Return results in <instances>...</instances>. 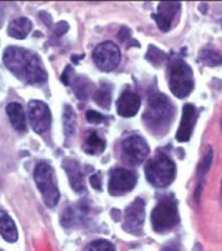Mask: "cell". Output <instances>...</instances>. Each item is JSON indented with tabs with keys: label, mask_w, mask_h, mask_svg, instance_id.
Instances as JSON below:
<instances>
[{
	"label": "cell",
	"mask_w": 222,
	"mask_h": 251,
	"mask_svg": "<svg viewBox=\"0 0 222 251\" xmlns=\"http://www.w3.org/2000/svg\"><path fill=\"white\" fill-rule=\"evenodd\" d=\"M64 128L67 136H73L76 132V113L68 104L64 107Z\"/></svg>",
	"instance_id": "obj_24"
},
{
	"label": "cell",
	"mask_w": 222,
	"mask_h": 251,
	"mask_svg": "<svg viewBox=\"0 0 222 251\" xmlns=\"http://www.w3.org/2000/svg\"><path fill=\"white\" fill-rule=\"evenodd\" d=\"M86 118H87V121H89V122L96 123V125H97V123H102L103 121L106 120L105 116L101 115V113L97 112V111H92V110L87 111Z\"/></svg>",
	"instance_id": "obj_28"
},
{
	"label": "cell",
	"mask_w": 222,
	"mask_h": 251,
	"mask_svg": "<svg viewBox=\"0 0 222 251\" xmlns=\"http://www.w3.org/2000/svg\"><path fill=\"white\" fill-rule=\"evenodd\" d=\"M181 10V5L180 3H169V1H164L158 5V11L156 14L153 15V18L155 19L156 24H158L159 29L161 31H168L172 27L173 22L178 16V14Z\"/></svg>",
	"instance_id": "obj_13"
},
{
	"label": "cell",
	"mask_w": 222,
	"mask_h": 251,
	"mask_svg": "<svg viewBox=\"0 0 222 251\" xmlns=\"http://www.w3.org/2000/svg\"><path fill=\"white\" fill-rule=\"evenodd\" d=\"M199 60L206 66H219V65L222 64V52L212 48H206L200 51Z\"/></svg>",
	"instance_id": "obj_22"
},
{
	"label": "cell",
	"mask_w": 222,
	"mask_h": 251,
	"mask_svg": "<svg viewBox=\"0 0 222 251\" xmlns=\"http://www.w3.org/2000/svg\"><path fill=\"white\" fill-rule=\"evenodd\" d=\"M0 235L8 243H15L18 240V229L15 223L5 210H0Z\"/></svg>",
	"instance_id": "obj_17"
},
{
	"label": "cell",
	"mask_w": 222,
	"mask_h": 251,
	"mask_svg": "<svg viewBox=\"0 0 222 251\" xmlns=\"http://www.w3.org/2000/svg\"><path fill=\"white\" fill-rule=\"evenodd\" d=\"M106 142L105 139L97 134L96 131H89L86 137L85 145H83V150L89 154H99L105 151Z\"/></svg>",
	"instance_id": "obj_20"
},
{
	"label": "cell",
	"mask_w": 222,
	"mask_h": 251,
	"mask_svg": "<svg viewBox=\"0 0 222 251\" xmlns=\"http://www.w3.org/2000/svg\"><path fill=\"white\" fill-rule=\"evenodd\" d=\"M147 59L150 64H153L154 66L159 67L166 62L168 60V56H166V53L163 52L161 50H159L158 48L155 46H149L148 49V53H147Z\"/></svg>",
	"instance_id": "obj_25"
},
{
	"label": "cell",
	"mask_w": 222,
	"mask_h": 251,
	"mask_svg": "<svg viewBox=\"0 0 222 251\" xmlns=\"http://www.w3.org/2000/svg\"><path fill=\"white\" fill-rule=\"evenodd\" d=\"M112 215H114V219L117 220H119V211L117 210V209H114V210H112Z\"/></svg>",
	"instance_id": "obj_35"
},
{
	"label": "cell",
	"mask_w": 222,
	"mask_h": 251,
	"mask_svg": "<svg viewBox=\"0 0 222 251\" xmlns=\"http://www.w3.org/2000/svg\"><path fill=\"white\" fill-rule=\"evenodd\" d=\"M131 38V30L128 27L123 26L121 30H119V34H118V39L122 41V43H126L128 39Z\"/></svg>",
	"instance_id": "obj_32"
},
{
	"label": "cell",
	"mask_w": 222,
	"mask_h": 251,
	"mask_svg": "<svg viewBox=\"0 0 222 251\" xmlns=\"http://www.w3.org/2000/svg\"><path fill=\"white\" fill-rule=\"evenodd\" d=\"M169 87L178 99L189 96L194 88L193 70L182 59H174L169 64Z\"/></svg>",
	"instance_id": "obj_4"
},
{
	"label": "cell",
	"mask_w": 222,
	"mask_h": 251,
	"mask_svg": "<svg viewBox=\"0 0 222 251\" xmlns=\"http://www.w3.org/2000/svg\"><path fill=\"white\" fill-rule=\"evenodd\" d=\"M93 60L97 67L102 71H112L119 65L121 51L112 41L99 44L93 50Z\"/></svg>",
	"instance_id": "obj_7"
},
{
	"label": "cell",
	"mask_w": 222,
	"mask_h": 251,
	"mask_svg": "<svg viewBox=\"0 0 222 251\" xmlns=\"http://www.w3.org/2000/svg\"><path fill=\"white\" fill-rule=\"evenodd\" d=\"M221 199H222V180H221Z\"/></svg>",
	"instance_id": "obj_36"
},
{
	"label": "cell",
	"mask_w": 222,
	"mask_h": 251,
	"mask_svg": "<svg viewBox=\"0 0 222 251\" xmlns=\"http://www.w3.org/2000/svg\"><path fill=\"white\" fill-rule=\"evenodd\" d=\"M36 185L43 195L44 203L48 208H55L59 203L60 192L55 179L54 169L46 162H40L34 171Z\"/></svg>",
	"instance_id": "obj_6"
},
{
	"label": "cell",
	"mask_w": 222,
	"mask_h": 251,
	"mask_svg": "<svg viewBox=\"0 0 222 251\" xmlns=\"http://www.w3.org/2000/svg\"><path fill=\"white\" fill-rule=\"evenodd\" d=\"M32 29V23L30 22L27 18H18V19L13 20L8 27L9 36L15 39H25L29 35V32Z\"/></svg>",
	"instance_id": "obj_19"
},
{
	"label": "cell",
	"mask_w": 222,
	"mask_h": 251,
	"mask_svg": "<svg viewBox=\"0 0 222 251\" xmlns=\"http://www.w3.org/2000/svg\"><path fill=\"white\" fill-rule=\"evenodd\" d=\"M161 251H180L179 248H178L177 244H169V245L164 246Z\"/></svg>",
	"instance_id": "obj_34"
},
{
	"label": "cell",
	"mask_w": 222,
	"mask_h": 251,
	"mask_svg": "<svg viewBox=\"0 0 222 251\" xmlns=\"http://www.w3.org/2000/svg\"><path fill=\"white\" fill-rule=\"evenodd\" d=\"M124 159L132 166H139L149 154V147L144 138L138 134L129 136L122 142Z\"/></svg>",
	"instance_id": "obj_8"
},
{
	"label": "cell",
	"mask_w": 222,
	"mask_h": 251,
	"mask_svg": "<svg viewBox=\"0 0 222 251\" xmlns=\"http://www.w3.org/2000/svg\"><path fill=\"white\" fill-rule=\"evenodd\" d=\"M62 167H64L65 172L68 176L71 188L77 193L85 192V182H83V174L80 164L76 160L66 158L62 163Z\"/></svg>",
	"instance_id": "obj_16"
},
{
	"label": "cell",
	"mask_w": 222,
	"mask_h": 251,
	"mask_svg": "<svg viewBox=\"0 0 222 251\" xmlns=\"http://www.w3.org/2000/svg\"><path fill=\"white\" fill-rule=\"evenodd\" d=\"M29 121L36 133L47 131L51 126V111L47 104L39 100L29 103Z\"/></svg>",
	"instance_id": "obj_11"
},
{
	"label": "cell",
	"mask_w": 222,
	"mask_h": 251,
	"mask_svg": "<svg viewBox=\"0 0 222 251\" xmlns=\"http://www.w3.org/2000/svg\"><path fill=\"white\" fill-rule=\"evenodd\" d=\"M67 30H68V24H67L66 22H60L59 24H56V26H55V34H56L57 36H62L65 32H67Z\"/></svg>",
	"instance_id": "obj_31"
},
{
	"label": "cell",
	"mask_w": 222,
	"mask_h": 251,
	"mask_svg": "<svg viewBox=\"0 0 222 251\" xmlns=\"http://www.w3.org/2000/svg\"><path fill=\"white\" fill-rule=\"evenodd\" d=\"M40 19L43 20L44 23H45L46 25H51V23H52V19H51V16L48 15L47 13H45V11H43V13H40Z\"/></svg>",
	"instance_id": "obj_33"
},
{
	"label": "cell",
	"mask_w": 222,
	"mask_h": 251,
	"mask_svg": "<svg viewBox=\"0 0 222 251\" xmlns=\"http://www.w3.org/2000/svg\"><path fill=\"white\" fill-rule=\"evenodd\" d=\"M152 226L156 232H166L179 224L178 203L173 195H166L158 201L152 211Z\"/></svg>",
	"instance_id": "obj_5"
},
{
	"label": "cell",
	"mask_w": 222,
	"mask_h": 251,
	"mask_svg": "<svg viewBox=\"0 0 222 251\" xmlns=\"http://www.w3.org/2000/svg\"><path fill=\"white\" fill-rule=\"evenodd\" d=\"M136 176L124 168H115L110 174L108 190L111 195L126 194L135 187Z\"/></svg>",
	"instance_id": "obj_10"
},
{
	"label": "cell",
	"mask_w": 222,
	"mask_h": 251,
	"mask_svg": "<svg viewBox=\"0 0 222 251\" xmlns=\"http://www.w3.org/2000/svg\"><path fill=\"white\" fill-rule=\"evenodd\" d=\"M221 24H222V22H221Z\"/></svg>",
	"instance_id": "obj_38"
},
{
	"label": "cell",
	"mask_w": 222,
	"mask_h": 251,
	"mask_svg": "<svg viewBox=\"0 0 222 251\" xmlns=\"http://www.w3.org/2000/svg\"><path fill=\"white\" fill-rule=\"evenodd\" d=\"M72 88L78 100H86L87 97L89 96V94L92 92L93 83H92L87 77L77 76V77L73 78Z\"/></svg>",
	"instance_id": "obj_21"
},
{
	"label": "cell",
	"mask_w": 222,
	"mask_h": 251,
	"mask_svg": "<svg viewBox=\"0 0 222 251\" xmlns=\"http://www.w3.org/2000/svg\"><path fill=\"white\" fill-rule=\"evenodd\" d=\"M94 101L102 108H110L111 102H112V94H111V86L107 83H103L99 90L94 92Z\"/></svg>",
	"instance_id": "obj_23"
},
{
	"label": "cell",
	"mask_w": 222,
	"mask_h": 251,
	"mask_svg": "<svg viewBox=\"0 0 222 251\" xmlns=\"http://www.w3.org/2000/svg\"><path fill=\"white\" fill-rule=\"evenodd\" d=\"M85 251H115L114 246L107 240H96L89 244Z\"/></svg>",
	"instance_id": "obj_27"
},
{
	"label": "cell",
	"mask_w": 222,
	"mask_h": 251,
	"mask_svg": "<svg viewBox=\"0 0 222 251\" xmlns=\"http://www.w3.org/2000/svg\"><path fill=\"white\" fill-rule=\"evenodd\" d=\"M221 128H222V120H221Z\"/></svg>",
	"instance_id": "obj_37"
},
{
	"label": "cell",
	"mask_w": 222,
	"mask_h": 251,
	"mask_svg": "<svg viewBox=\"0 0 222 251\" xmlns=\"http://www.w3.org/2000/svg\"><path fill=\"white\" fill-rule=\"evenodd\" d=\"M89 214V204L85 201H80L70 205L64 214L61 215V225L70 229V227L82 226L85 223H87Z\"/></svg>",
	"instance_id": "obj_12"
},
{
	"label": "cell",
	"mask_w": 222,
	"mask_h": 251,
	"mask_svg": "<svg viewBox=\"0 0 222 251\" xmlns=\"http://www.w3.org/2000/svg\"><path fill=\"white\" fill-rule=\"evenodd\" d=\"M6 113H8V117L14 128L20 132H24L26 129L25 113L22 104L16 103V102H11V103L6 106Z\"/></svg>",
	"instance_id": "obj_18"
},
{
	"label": "cell",
	"mask_w": 222,
	"mask_h": 251,
	"mask_svg": "<svg viewBox=\"0 0 222 251\" xmlns=\"http://www.w3.org/2000/svg\"><path fill=\"white\" fill-rule=\"evenodd\" d=\"M174 112V106L165 95L160 92H153L148 99L143 121L153 133L160 136L165 134L169 129Z\"/></svg>",
	"instance_id": "obj_2"
},
{
	"label": "cell",
	"mask_w": 222,
	"mask_h": 251,
	"mask_svg": "<svg viewBox=\"0 0 222 251\" xmlns=\"http://www.w3.org/2000/svg\"><path fill=\"white\" fill-rule=\"evenodd\" d=\"M211 162H212V148H209L206 152V154H205V157H203L202 162L200 163V167H199V178L201 179L200 182H202L203 176H206L207 172H209L210 167H211Z\"/></svg>",
	"instance_id": "obj_26"
},
{
	"label": "cell",
	"mask_w": 222,
	"mask_h": 251,
	"mask_svg": "<svg viewBox=\"0 0 222 251\" xmlns=\"http://www.w3.org/2000/svg\"><path fill=\"white\" fill-rule=\"evenodd\" d=\"M61 81L64 82V85L68 86L73 81V69L71 66H67L65 69V71L62 73Z\"/></svg>",
	"instance_id": "obj_29"
},
{
	"label": "cell",
	"mask_w": 222,
	"mask_h": 251,
	"mask_svg": "<svg viewBox=\"0 0 222 251\" xmlns=\"http://www.w3.org/2000/svg\"><path fill=\"white\" fill-rule=\"evenodd\" d=\"M145 217V203L143 199L136 198L128 208L126 209L124 214L123 229L128 234L139 235L142 232L143 224H144Z\"/></svg>",
	"instance_id": "obj_9"
},
{
	"label": "cell",
	"mask_w": 222,
	"mask_h": 251,
	"mask_svg": "<svg viewBox=\"0 0 222 251\" xmlns=\"http://www.w3.org/2000/svg\"><path fill=\"white\" fill-rule=\"evenodd\" d=\"M196 118H198V110L191 103H186L182 108L181 122H180L179 129L177 132V139L179 142H187L193 134L194 127H195Z\"/></svg>",
	"instance_id": "obj_14"
},
{
	"label": "cell",
	"mask_w": 222,
	"mask_h": 251,
	"mask_svg": "<svg viewBox=\"0 0 222 251\" xmlns=\"http://www.w3.org/2000/svg\"><path fill=\"white\" fill-rule=\"evenodd\" d=\"M140 108V97L131 91L121 95L117 102V111L122 117H133Z\"/></svg>",
	"instance_id": "obj_15"
},
{
	"label": "cell",
	"mask_w": 222,
	"mask_h": 251,
	"mask_svg": "<svg viewBox=\"0 0 222 251\" xmlns=\"http://www.w3.org/2000/svg\"><path fill=\"white\" fill-rule=\"evenodd\" d=\"M89 182H91L92 188H94V189H97V190L102 189L101 174L99 173H96V174H93V176H91V178H89Z\"/></svg>",
	"instance_id": "obj_30"
},
{
	"label": "cell",
	"mask_w": 222,
	"mask_h": 251,
	"mask_svg": "<svg viewBox=\"0 0 222 251\" xmlns=\"http://www.w3.org/2000/svg\"><path fill=\"white\" fill-rule=\"evenodd\" d=\"M3 61L14 76L29 85L43 83L47 78L40 56L27 49L9 46L4 51Z\"/></svg>",
	"instance_id": "obj_1"
},
{
	"label": "cell",
	"mask_w": 222,
	"mask_h": 251,
	"mask_svg": "<svg viewBox=\"0 0 222 251\" xmlns=\"http://www.w3.org/2000/svg\"><path fill=\"white\" fill-rule=\"evenodd\" d=\"M177 167L168 154L159 152L145 166V176L150 184L156 188H165L173 183Z\"/></svg>",
	"instance_id": "obj_3"
}]
</instances>
